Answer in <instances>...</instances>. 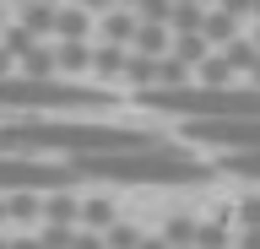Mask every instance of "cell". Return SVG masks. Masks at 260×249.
<instances>
[{"label": "cell", "mask_w": 260, "mask_h": 249, "mask_svg": "<svg viewBox=\"0 0 260 249\" xmlns=\"http://www.w3.org/2000/svg\"><path fill=\"white\" fill-rule=\"evenodd\" d=\"M38 6H65V0H38Z\"/></svg>", "instance_id": "23"}, {"label": "cell", "mask_w": 260, "mask_h": 249, "mask_svg": "<svg viewBox=\"0 0 260 249\" xmlns=\"http://www.w3.org/2000/svg\"><path fill=\"white\" fill-rule=\"evenodd\" d=\"M98 33V17L92 11H81L76 0H65L60 6V22H54V44H87Z\"/></svg>", "instance_id": "4"}, {"label": "cell", "mask_w": 260, "mask_h": 249, "mask_svg": "<svg viewBox=\"0 0 260 249\" xmlns=\"http://www.w3.org/2000/svg\"><path fill=\"white\" fill-rule=\"evenodd\" d=\"M11 249H44V244H38V228H32V233H11Z\"/></svg>", "instance_id": "19"}, {"label": "cell", "mask_w": 260, "mask_h": 249, "mask_svg": "<svg viewBox=\"0 0 260 249\" xmlns=\"http://www.w3.org/2000/svg\"><path fill=\"white\" fill-rule=\"evenodd\" d=\"M255 22H260V0H255Z\"/></svg>", "instance_id": "26"}, {"label": "cell", "mask_w": 260, "mask_h": 249, "mask_svg": "<svg viewBox=\"0 0 260 249\" xmlns=\"http://www.w3.org/2000/svg\"><path fill=\"white\" fill-rule=\"evenodd\" d=\"M222 168L239 173V179H255L260 184V152H222Z\"/></svg>", "instance_id": "13"}, {"label": "cell", "mask_w": 260, "mask_h": 249, "mask_svg": "<svg viewBox=\"0 0 260 249\" xmlns=\"http://www.w3.org/2000/svg\"><path fill=\"white\" fill-rule=\"evenodd\" d=\"M228 249H244V244H239V238H233V244H228Z\"/></svg>", "instance_id": "25"}, {"label": "cell", "mask_w": 260, "mask_h": 249, "mask_svg": "<svg viewBox=\"0 0 260 249\" xmlns=\"http://www.w3.org/2000/svg\"><path fill=\"white\" fill-rule=\"evenodd\" d=\"M141 249H174V244H168V238H162V228H157V233H141Z\"/></svg>", "instance_id": "20"}, {"label": "cell", "mask_w": 260, "mask_h": 249, "mask_svg": "<svg viewBox=\"0 0 260 249\" xmlns=\"http://www.w3.org/2000/svg\"><path fill=\"white\" fill-rule=\"evenodd\" d=\"M6 228H11V200L0 195V233H6Z\"/></svg>", "instance_id": "21"}, {"label": "cell", "mask_w": 260, "mask_h": 249, "mask_svg": "<svg viewBox=\"0 0 260 249\" xmlns=\"http://www.w3.org/2000/svg\"><path fill=\"white\" fill-rule=\"evenodd\" d=\"M136 11H109V17L98 22V44H119V49H130L136 44Z\"/></svg>", "instance_id": "10"}, {"label": "cell", "mask_w": 260, "mask_h": 249, "mask_svg": "<svg viewBox=\"0 0 260 249\" xmlns=\"http://www.w3.org/2000/svg\"><path fill=\"white\" fill-rule=\"evenodd\" d=\"M71 184H81V179H76L65 163H54V157H32V152H0V195H22V190H32V195H49V190H71Z\"/></svg>", "instance_id": "2"}, {"label": "cell", "mask_w": 260, "mask_h": 249, "mask_svg": "<svg viewBox=\"0 0 260 249\" xmlns=\"http://www.w3.org/2000/svg\"><path fill=\"white\" fill-rule=\"evenodd\" d=\"M0 249H11V238H6V233H0Z\"/></svg>", "instance_id": "24"}, {"label": "cell", "mask_w": 260, "mask_h": 249, "mask_svg": "<svg viewBox=\"0 0 260 249\" xmlns=\"http://www.w3.org/2000/svg\"><path fill=\"white\" fill-rule=\"evenodd\" d=\"M81 195L87 190H49L44 195V222H65V228H81Z\"/></svg>", "instance_id": "7"}, {"label": "cell", "mask_w": 260, "mask_h": 249, "mask_svg": "<svg viewBox=\"0 0 260 249\" xmlns=\"http://www.w3.org/2000/svg\"><path fill=\"white\" fill-rule=\"evenodd\" d=\"M233 228H260V195H244L233 206Z\"/></svg>", "instance_id": "16"}, {"label": "cell", "mask_w": 260, "mask_h": 249, "mask_svg": "<svg viewBox=\"0 0 260 249\" xmlns=\"http://www.w3.org/2000/svg\"><path fill=\"white\" fill-rule=\"evenodd\" d=\"M125 60H130V49H119V44H92V76L87 82H103L114 92L119 76H125Z\"/></svg>", "instance_id": "5"}, {"label": "cell", "mask_w": 260, "mask_h": 249, "mask_svg": "<svg viewBox=\"0 0 260 249\" xmlns=\"http://www.w3.org/2000/svg\"><path fill=\"white\" fill-rule=\"evenodd\" d=\"M103 244H109V249H141V228L119 217V222H114V228L103 233Z\"/></svg>", "instance_id": "14"}, {"label": "cell", "mask_w": 260, "mask_h": 249, "mask_svg": "<svg viewBox=\"0 0 260 249\" xmlns=\"http://www.w3.org/2000/svg\"><path fill=\"white\" fill-rule=\"evenodd\" d=\"M114 222H119V206H114V195H103V190H87V195H81V228L109 233Z\"/></svg>", "instance_id": "8"}, {"label": "cell", "mask_w": 260, "mask_h": 249, "mask_svg": "<svg viewBox=\"0 0 260 249\" xmlns=\"http://www.w3.org/2000/svg\"><path fill=\"white\" fill-rule=\"evenodd\" d=\"M195 233H201V222H195L190 211H179V217H168V222H162V238H168V244H195Z\"/></svg>", "instance_id": "12"}, {"label": "cell", "mask_w": 260, "mask_h": 249, "mask_svg": "<svg viewBox=\"0 0 260 249\" xmlns=\"http://www.w3.org/2000/svg\"><path fill=\"white\" fill-rule=\"evenodd\" d=\"M38 244H44V249H71V244H76V228H65V222H44V228H38Z\"/></svg>", "instance_id": "15"}, {"label": "cell", "mask_w": 260, "mask_h": 249, "mask_svg": "<svg viewBox=\"0 0 260 249\" xmlns=\"http://www.w3.org/2000/svg\"><path fill=\"white\" fill-rule=\"evenodd\" d=\"M201 38H206L211 49H228L233 38H244V22H233L228 11H217V6H206V22H201Z\"/></svg>", "instance_id": "9"}, {"label": "cell", "mask_w": 260, "mask_h": 249, "mask_svg": "<svg viewBox=\"0 0 260 249\" xmlns=\"http://www.w3.org/2000/svg\"><path fill=\"white\" fill-rule=\"evenodd\" d=\"M249 44H255V49H260V22H255V33H249Z\"/></svg>", "instance_id": "22"}, {"label": "cell", "mask_w": 260, "mask_h": 249, "mask_svg": "<svg viewBox=\"0 0 260 249\" xmlns=\"http://www.w3.org/2000/svg\"><path fill=\"white\" fill-rule=\"evenodd\" d=\"M184 141L211 152H260V119H184Z\"/></svg>", "instance_id": "3"}, {"label": "cell", "mask_w": 260, "mask_h": 249, "mask_svg": "<svg viewBox=\"0 0 260 249\" xmlns=\"http://www.w3.org/2000/svg\"><path fill=\"white\" fill-rule=\"evenodd\" d=\"M179 249H195V244H179Z\"/></svg>", "instance_id": "27"}, {"label": "cell", "mask_w": 260, "mask_h": 249, "mask_svg": "<svg viewBox=\"0 0 260 249\" xmlns=\"http://www.w3.org/2000/svg\"><path fill=\"white\" fill-rule=\"evenodd\" d=\"M217 11H228L233 22H255V0H211Z\"/></svg>", "instance_id": "17"}, {"label": "cell", "mask_w": 260, "mask_h": 249, "mask_svg": "<svg viewBox=\"0 0 260 249\" xmlns=\"http://www.w3.org/2000/svg\"><path fill=\"white\" fill-rule=\"evenodd\" d=\"M71 249H109L103 244V233H92V228H76V244Z\"/></svg>", "instance_id": "18"}, {"label": "cell", "mask_w": 260, "mask_h": 249, "mask_svg": "<svg viewBox=\"0 0 260 249\" xmlns=\"http://www.w3.org/2000/svg\"><path fill=\"white\" fill-rule=\"evenodd\" d=\"M81 184H206L211 163L195 157L184 141H157L136 152H98V157H65Z\"/></svg>", "instance_id": "1"}, {"label": "cell", "mask_w": 260, "mask_h": 249, "mask_svg": "<svg viewBox=\"0 0 260 249\" xmlns=\"http://www.w3.org/2000/svg\"><path fill=\"white\" fill-rule=\"evenodd\" d=\"M54 76L87 82L92 76V44H54Z\"/></svg>", "instance_id": "6"}, {"label": "cell", "mask_w": 260, "mask_h": 249, "mask_svg": "<svg viewBox=\"0 0 260 249\" xmlns=\"http://www.w3.org/2000/svg\"><path fill=\"white\" fill-rule=\"evenodd\" d=\"M201 22H206V0H184L168 17V33H201Z\"/></svg>", "instance_id": "11"}]
</instances>
